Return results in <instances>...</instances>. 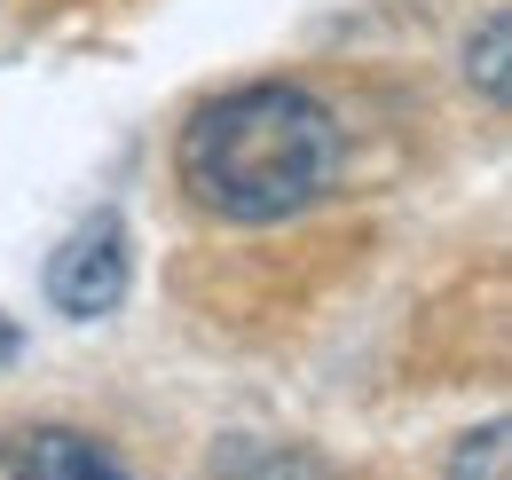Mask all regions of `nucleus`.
Returning a JSON list of instances; mask_svg holds the SVG:
<instances>
[{
	"label": "nucleus",
	"instance_id": "obj_1",
	"mask_svg": "<svg viewBox=\"0 0 512 480\" xmlns=\"http://www.w3.org/2000/svg\"><path fill=\"white\" fill-rule=\"evenodd\" d=\"M339 166H347L339 119L308 87H284V79L213 95L174 142L182 189L213 221H237V229H268V221L308 213L316 197H331Z\"/></svg>",
	"mask_w": 512,
	"mask_h": 480
},
{
	"label": "nucleus",
	"instance_id": "obj_6",
	"mask_svg": "<svg viewBox=\"0 0 512 480\" xmlns=\"http://www.w3.org/2000/svg\"><path fill=\"white\" fill-rule=\"evenodd\" d=\"M505 465H512V425L505 418L473 425V433L449 449V480H505Z\"/></svg>",
	"mask_w": 512,
	"mask_h": 480
},
{
	"label": "nucleus",
	"instance_id": "obj_3",
	"mask_svg": "<svg viewBox=\"0 0 512 480\" xmlns=\"http://www.w3.org/2000/svg\"><path fill=\"white\" fill-rule=\"evenodd\" d=\"M16 449H24V473L32 480H134L119 449H103L95 433H71V425H48V433H32Z\"/></svg>",
	"mask_w": 512,
	"mask_h": 480
},
{
	"label": "nucleus",
	"instance_id": "obj_2",
	"mask_svg": "<svg viewBox=\"0 0 512 480\" xmlns=\"http://www.w3.org/2000/svg\"><path fill=\"white\" fill-rule=\"evenodd\" d=\"M134 284V252H127V221L119 213H87L56 252H48V307H64L71 323L111 315Z\"/></svg>",
	"mask_w": 512,
	"mask_h": 480
},
{
	"label": "nucleus",
	"instance_id": "obj_4",
	"mask_svg": "<svg viewBox=\"0 0 512 480\" xmlns=\"http://www.w3.org/2000/svg\"><path fill=\"white\" fill-rule=\"evenodd\" d=\"M213 480H339L316 449L300 441H268V433H229L213 449Z\"/></svg>",
	"mask_w": 512,
	"mask_h": 480
},
{
	"label": "nucleus",
	"instance_id": "obj_7",
	"mask_svg": "<svg viewBox=\"0 0 512 480\" xmlns=\"http://www.w3.org/2000/svg\"><path fill=\"white\" fill-rule=\"evenodd\" d=\"M0 355H16V331H8V323H0Z\"/></svg>",
	"mask_w": 512,
	"mask_h": 480
},
{
	"label": "nucleus",
	"instance_id": "obj_5",
	"mask_svg": "<svg viewBox=\"0 0 512 480\" xmlns=\"http://www.w3.org/2000/svg\"><path fill=\"white\" fill-rule=\"evenodd\" d=\"M505 8H489V16H481V32H473V40H465V79H473V87H481V103H489V111H505L512 103V87H505Z\"/></svg>",
	"mask_w": 512,
	"mask_h": 480
},
{
	"label": "nucleus",
	"instance_id": "obj_8",
	"mask_svg": "<svg viewBox=\"0 0 512 480\" xmlns=\"http://www.w3.org/2000/svg\"><path fill=\"white\" fill-rule=\"evenodd\" d=\"M24 480H32V473H24Z\"/></svg>",
	"mask_w": 512,
	"mask_h": 480
}]
</instances>
